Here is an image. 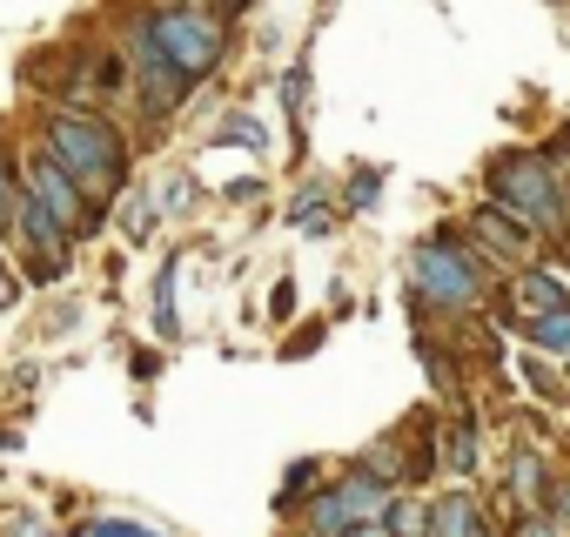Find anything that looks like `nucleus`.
<instances>
[{"label":"nucleus","instance_id":"6ab92c4d","mask_svg":"<svg viewBox=\"0 0 570 537\" xmlns=\"http://www.w3.org/2000/svg\"><path fill=\"white\" fill-rule=\"evenodd\" d=\"M343 537H390V530H383V524H350Z\"/></svg>","mask_w":570,"mask_h":537},{"label":"nucleus","instance_id":"f3484780","mask_svg":"<svg viewBox=\"0 0 570 537\" xmlns=\"http://www.w3.org/2000/svg\"><path fill=\"white\" fill-rule=\"evenodd\" d=\"M383 517H390V524H396V530H403V537H410V530H416V524H423V510H416V504H390V510H383Z\"/></svg>","mask_w":570,"mask_h":537},{"label":"nucleus","instance_id":"f8f14e48","mask_svg":"<svg viewBox=\"0 0 570 537\" xmlns=\"http://www.w3.org/2000/svg\"><path fill=\"white\" fill-rule=\"evenodd\" d=\"M537 477H543V463H537L530 450H517V463H510V484H517L523 497H543V484H537Z\"/></svg>","mask_w":570,"mask_h":537},{"label":"nucleus","instance_id":"6e6552de","mask_svg":"<svg viewBox=\"0 0 570 537\" xmlns=\"http://www.w3.org/2000/svg\"><path fill=\"white\" fill-rule=\"evenodd\" d=\"M430 537H483L476 530V504L470 497H436L430 504Z\"/></svg>","mask_w":570,"mask_h":537},{"label":"nucleus","instance_id":"ddd939ff","mask_svg":"<svg viewBox=\"0 0 570 537\" xmlns=\"http://www.w3.org/2000/svg\"><path fill=\"white\" fill-rule=\"evenodd\" d=\"M215 141H248V148H262V121L235 115V121H222V135H215Z\"/></svg>","mask_w":570,"mask_h":537},{"label":"nucleus","instance_id":"39448f33","mask_svg":"<svg viewBox=\"0 0 570 537\" xmlns=\"http://www.w3.org/2000/svg\"><path fill=\"white\" fill-rule=\"evenodd\" d=\"M28 195L55 215V222H75V228H88L95 215L81 208V188H75V175L55 162V155H28Z\"/></svg>","mask_w":570,"mask_h":537},{"label":"nucleus","instance_id":"4468645a","mask_svg":"<svg viewBox=\"0 0 570 537\" xmlns=\"http://www.w3.org/2000/svg\"><path fill=\"white\" fill-rule=\"evenodd\" d=\"M376 188H383V175H376V168H363V175L350 182V208H370V202H376Z\"/></svg>","mask_w":570,"mask_h":537},{"label":"nucleus","instance_id":"0eeeda50","mask_svg":"<svg viewBox=\"0 0 570 537\" xmlns=\"http://www.w3.org/2000/svg\"><path fill=\"white\" fill-rule=\"evenodd\" d=\"M8 202H14V222H21V235H28V242L48 255V262H61V268H68V235H61V222H55V215H48L35 195H8Z\"/></svg>","mask_w":570,"mask_h":537},{"label":"nucleus","instance_id":"423d86ee","mask_svg":"<svg viewBox=\"0 0 570 537\" xmlns=\"http://www.w3.org/2000/svg\"><path fill=\"white\" fill-rule=\"evenodd\" d=\"M336 510H343V524H383V510H390V484H376L370 470H356V477H343L336 490Z\"/></svg>","mask_w":570,"mask_h":537},{"label":"nucleus","instance_id":"dca6fc26","mask_svg":"<svg viewBox=\"0 0 570 537\" xmlns=\"http://www.w3.org/2000/svg\"><path fill=\"white\" fill-rule=\"evenodd\" d=\"M95 537H155V530H141V524H128V517H101Z\"/></svg>","mask_w":570,"mask_h":537},{"label":"nucleus","instance_id":"20e7f679","mask_svg":"<svg viewBox=\"0 0 570 537\" xmlns=\"http://www.w3.org/2000/svg\"><path fill=\"white\" fill-rule=\"evenodd\" d=\"M416 290L436 296L443 310H456V303L476 296V262L456 255L450 242H423V248H416Z\"/></svg>","mask_w":570,"mask_h":537},{"label":"nucleus","instance_id":"412c9836","mask_svg":"<svg viewBox=\"0 0 570 537\" xmlns=\"http://www.w3.org/2000/svg\"><path fill=\"white\" fill-rule=\"evenodd\" d=\"M563 510H570V497H563Z\"/></svg>","mask_w":570,"mask_h":537},{"label":"nucleus","instance_id":"aec40b11","mask_svg":"<svg viewBox=\"0 0 570 537\" xmlns=\"http://www.w3.org/2000/svg\"><path fill=\"white\" fill-rule=\"evenodd\" d=\"M0 228H8V182H0Z\"/></svg>","mask_w":570,"mask_h":537},{"label":"nucleus","instance_id":"f03ea898","mask_svg":"<svg viewBox=\"0 0 570 537\" xmlns=\"http://www.w3.org/2000/svg\"><path fill=\"white\" fill-rule=\"evenodd\" d=\"M141 48H155L181 81H195V75H208L222 61V35L208 21H195V14H155L141 28Z\"/></svg>","mask_w":570,"mask_h":537},{"label":"nucleus","instance_id":"7ed1b4c3","mask_svg":"<svg viewBox=\"0 0 570 537\" xmlns=\"http://www.w3.org/2000/svg\"><path fill=\"white\" fill-rule=\"evenodd\" d=\"M490 195H503L530 228H557L563 222V202H557V182L543 162H523V155H503L490 168Z\"/></svg>","mask_w":570,"mask_h":537},{"label":"nucleus","instance_id":"a211bd4d","mask_svg":"<svg viewBox=\"0 0 570 537\" xmlns=\"http://www.w3.org/2000/svg\"><path fill=\"white\" fill-rule=\"evenodd\" d=\"M282 101H289V115H303V68L282 75Z\"/></svg>","mask_w":570,"mask_h":537},{"label":"nucleus","instance_id":"9d476101","mask_svg":"<svg viewBox=\"0 0 570 537\" xmlns=\"http://www.w3.org/2000/svg\"><path fill=\"white\" fill-rule=\"evenodd\" d=\"M517 296H523V303H530V310H537V316H543V310H557V303H563V290H557V283H550V276H523V283H517Z\"/></svg>","mask_w":570,"mask_h":537},{"label":"nucleus","instance_id":"2eb2a0df","mask_svg":"<svg viewBox=\"0 0 570 537\" xmlns=\"http://www.w3.org/2000/svg\"><path fill=\"white\" fill-rule=\"evenodd\" d=\"M148 228H155V202H141V195H135V202H128V235L141 242Z\"/></svg>","mask_w":570,"mask_h":537},{"label":"nucleus","instance_id":"9b49d317","mask_svg":"<svg viewBox=\"0 0 570 537\" xmlns=\"http://www.w3.org/2000/svg\"><path fill=\"white\" fill-rule=\"evenodd\" d=\"M483 235H497L503 248H523V242H530V235L510 222V208H483Z\"/></svg>","mask_w":570,"mask_h":537},{"label":"nucleus","instance_id":"1a4fd4ad","mask_svg":"<svg viewBox=\"0 0 570 537\" xmlns=\"http://www.w3.org/2000/svg\"><path fill=\"white\" fill-rule=\"evenodd\" d=\"M530 343H537V350H570V303L530 316Z\"/></svg>","mask_w":570,"mask_h":537},{"label":"nucleus","instance_id":"f257e3e1","mask_svg":"<svg viewBox=\"0 0 570 537\" xmlns=\"http://www.w3.org/2000/svg\"><path fill=\"white\" fill-rule=\"evenodd\" d=\"M48 148H55V162L75 175V188H81V182H88V188H108V182L128 168L121 135H115L108 121H88V115H55V121H48Z\"/></svg>","mask_w":570,"mask_h":537}]
</instances>
